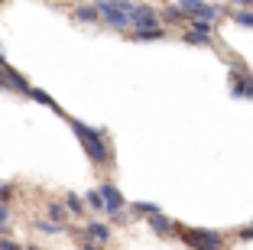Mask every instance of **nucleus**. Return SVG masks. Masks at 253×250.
<instances>
[{
	"label": "nucleus",
	"instance_id": "nucleus-1",
	"mask_svg": "<svg viewBox=\"0 0 253 250\" xmlns=\"http://www.w3.org/2000/svg\"><path fill=\"white\" fill-rule=\"evenodd\" d=\"M65 124L72 127V133L78 137L84 156H88L94 166H101V169L114 166V150H111V140H107V130L91 127V124H84V120H78V117H68V114H65Z\"/></svg>",
	"mask_w": 253,
	"mask_h": 250
},
{
	"label": "nucleus",
	"instance_id": "nucleus-8",
	"mask_svg": "<svg viewBox=\"0 0 253 250\" xmlns=\"http://www.w3.org/2000/svg\"><path fill=\"white\" fill-rule=\"evenodd\" d=\"M179 7L188 13V20H192V16H201V20H217V16H221V7L205 3V0H179Z\"/></svg>",
	"mask_w": 253,
	"mask_h": 250
},
{
	"label": "nucleus",
	"instance_id": "nucleus-24",
	"mask_svg": "<svg viewBox=\"0 0 253 250\" xmlns=\"http://www.w3.org/2000/svg\"><path fill=\"white\" fill-rule=\"evenodd\" d=\"M188 23H192L195 30H201V33H211V36H214V23H211V20H201V16H192Z\"/></svg>",
	"mask_w": 253,
	"mask_h": 250
},
{
	"label": "nucleus",
	"instance_id": "nucleus-13",
	"mask_svg": "<svg viewBox=\"0 0 253 250\" xmlns=\"http://www.w3.org/2000/svg\"><path fill=\"white\" fill-rule=\"evenodd\" d=\"M130 39H133V43H159V39H166V30H159V26H149V30H130Z\"/></svg>",
	"mask_w": 253,
	"mask_h": 250
},
{
	"label": "nucleus",
	"instance_id": "nucleus-6",
	"mask_svg": "<svg viewBox=\"0 0 253 250\" xmlns=\"http://www.w3.org/2000/svg\"><path fill=\"white\" fill-rule=\"evenodd\" d=\"M130 26L133 30H149V26H159V13L146 3H133L130 7Z\"/></svg>",
	"mask_w": 253,
	"mask_h": 250
},
{
	"label": "nucleus",
	"instance_id": "nucleus-12",
	"mask_svg": "<svg viewBox=\"0 0 253 250\" xmlns=\"http://www.w3.org/2000/svg\"><path fill=\"white\" fill-rule=\"evenodd\" d=\"M159 16H163V20H169V26H182V23H188V13L179 7V3H166Z\"/></svg>",
	"mask_w": 253,
	"mask_h": 250
},
{
	"label": "nucleus",
	"instance_id": "nucleus-9",
	"mask_svg": "<svg viewBox=\"0 0 253 250\" xmlns=\"http://www.w3.org/2000/svg\"><path fill=\"white\" fill-rule=\"evenodd\" d=\"M101 199H104V211L111 214V218H114L117 211H124V208H126L124 192H120L114 182H104V185H101Z\"/></svg>",
	"mask_w": 253,
	"mask_h": 250
},
{
	"label": "nucleus",
	"instance_id": "nucleus-23",
	"mask_svg": "<svg viewBox=\"0 0 253 250\" xmlns=\"http://www.w3.org/2000/svg\"><path fill=\"white\" fill-rule=\"evenodd\" d=\"M7 231H10V205L0 201V234H7Z\"/></svg>",
	"mask_w": 253,
	"mask_h": 250
},
{
	"label": "nucleus",
	"instance_id": "nucleus-14",
	"mask_svg": "<svg viewBox=\"0 0 253 250\" xmlns=\"http://www.w3.org/2000/svg\"><path fill=\"white\" fill-rule=\"evenodd\" d=\"M75 20L78 23H101V13H97L94 3H82V7L75 10Z\"/></svg>",
	"mask_w": 253,
	"mask_h": 250
},
{
	"label": "nucleus",
	"instance_id": "nucleus-17",
	"mask_svg": "<svg viewBox=\"0 0 253 250\" xmlns=\"http://www.w3.org/2000/svg\"><path fill=\"white\" fill-rule=\"evenodd\" d=\"M45 214H49L55 224H65V221H68V211H65L62 201H45Z\"/></svg>",
	"mask_w": 253,
	"mask_h": 250
},
{
	"label": "nucleus",
	"instance_id": "nucleus-3",
	"mask_svg": "<svg viewBox=\"0 0 253 250\" xmlns=\"http://www.w3.org/2000/svg\"><path fill=\"white\" fill-rule=\"evenodd\" d=\"M94 7L111 30H130V0H97Z\"/></svg>",
	"mask_w": 253,
	"mask_h": 250
},
{
	"label": "nucleus",
	"instance_id": "nucleus-10",
	"mask_svg": "<svg viewBox=\"0 0 253 250\" xmlns=\"http://www.w3.org/2000/svg\"><path fill=\"white\" fill-rule=\"evenodd\" d=\"M84 237H82V247H97V244H107L111 241V228H107L104 221H91L84 224Z\"/></svg>",
	"mask_w": 253,
	"mask_h": 250
},
{
	"label": "nucleus",
	"instance_id": "nucleus-4",
	"mask_svg": "<svg viewBox=\"0 0 253 250\" xmlns=\"http://www.w3.org/2000/svg\"><path fill=\"white\" fill-rule=\"evenodd\" d=\"M231 98L234 101H253V72L240 59L231 65Z\"/></svg>",
	"mask_w": 253,
	"mask_h": 250
},
{
	"label": "nucleus",
	"instance_id": "nucleus-19",
	"mask_svg": "<svg viewBox=\"0 0 253 250\" xmlns=\"http://www.w3.org/2000/svg\"><path fill=\"white\" fill-rule=\"evenodd\" d=\"M84 199V208H94V211H104V199H101V189H88L82 195Z\"/></svg>",
	"mask_w": 253,
	"mask_h": 250
},
{
	"label": "nucleus",
	"instance_id": "nucleus-15",
	"mask_svg": "<svg viewBox=\"0 0 253 250\" xmlns=\"http://www.w3.org/2000/svg\"><path fill=\"white\" fill-rule=\"evenodd\" d=\"M182 43H185V46H208L211 43V33H201V30H195V26H192V30L182 33Z\"/></svg>",
	"mask_w": 253,
	"mask_h": 250
},
{
	"label": "nucleus",
	"instance_id": "nucleus-11",
	"mask_svg": "<svg viewBox=\"0 0 253 250\" xmlns=\"http://www.w3.org/2000/svg\"><path fill=\"white\" fill-rule=\"evenodd\" d=\"M26 98H33L36 104H42V107H49L52 114H59V117H65V110L59 107V101H55V98L49 95V91H42V88H30V95H26Z\"/></svg>",
	"mask_w": 253,
	"mask_h": 250
},
{
	"label": "nucleus",
	"instance_id": "nucleus-21",
	"mask_svg": "<svg viewBox=\"0 0 253 250\" xmlns=\"http://www.w3.org/2000/svg\"><path fill=\"white\" fill-rule=\"evenodd\" d=\"M231 20L237 23V26H247V30H253V10H250V7H240L237 13H231Z\"/></svg>",
	"mask_w": 253,
	"mask_h": 250
},
{
	"label": "nucleus",
	"instance_id": "nucleus-2",
	"mask_svg": "<svg viewBox=\"0 0 253 250\" xmlns=\"http://www.w3.org/2000/svg\"><path fill=\"white\" fill-rule=\"evenodd\" d=\"M179 241L185 244V247H195V250H217V247L227 244V237L211 231V228H185V224H182Z\"/></svg>",
	"mask_w": 253,
	"mask_h": 250
},
{
	"label": "nucleus",
	"instance_id": "nucleus-27",
	"mask_svg": "<svg viewBox=\"0 0 253 250\" xmlns=\"http://www.w3.org/2000/svg\"><path fill=\"white\" fill-rule=\"evenodd\" d=\"M231 3H237V7H253V0H231Z\"/></svg>",
	"mask_w": 253,
	"mask_h": 250
},
{
	"label": "nucleus",
	"instance_id": "nucleus-25",
	"mask_svg": "<svg viewBox=\"0 0 253 250\" xmlns=\"http://www.w3.org/2000/svg\"><path fill=\"white\" fill-rule=\"evenodd\" d=\"M20 247H23L20 241H13V237H3V234H0V250H20Z\"/></svg>",
	"mask_w": 253,
	"mask_h": 250
},
{
	"label": "nucleus",
	"instance_id": "nucleus-20",
	"mask_svg": "<svg viewBox=\"0 0 253 250\" xmlns=\"http://www.w3.org/2000/svg\"><path fill=\"white\" fill-rule=\"evenodd\" d=\"M126 205H130V211H133V214H140V218H146V214L159 211L156 201H126Z\"/></svg>",
	"mask_w": 253,
	"mask_h": 250
},
{
	"label": "nucleus",
	"instance_id": "nucleus-26",
	"mask_svg": "<svg viewBox=\"0 0 253 250\" xmlns=\"http://www.w3.org/2000/svg\"><path fill=\"white\" fill-rule=\"evenodd\" d=\"M237 241H253V228H240L237 231Z\"/></svg>",
	"mask_w": 253,
	"mask_h": 250
},
{
	"label": "nucleus",
	"instance_id": "nucleus-7",
	"mask_svg": "<svg viewBox=\"0 0 253 250\" xmlns=\"http://www.w3.org/2000/svg\"><path fill=\"white\" fill-rule=\"evenodd\" d=\"M146 224H149L153 231H156L159 237H179V231H182V224H179V221L166 218L163 211H153V214H146Z\"/></svg>",
	"mask_w": 253,
	"mask_h": 250
},
{
	"label": "nucleus",
	"instance_id": "nucleus-5",
	"mask_svg": "<svg viewBox=\"0 0 253 250\" xmlns=\"http://www.w3.org/2000/svg\"><path fill=\"white\" fill-rule=\"evenodd\" d=\"M0 88L3 91H10V95H30V81H26V75L23 72H16L13 65H10V62H0Z\"/></svg>",
	"mask_w": 253,
	"mask_h": 250
},
{
	"label": "nucleus",
	"instance_id": "nucleus-28",
	"mask_svg": "<svg viewBox=\"0 0 253 250\" xmlns=\"http://www.w3.org/2000/svg\"><path fill=\"white\" fill-rule=\"evenodd\" d=\"M0 62H7V55H3V49H0Z\"/></svg>",
	"mask_w": 253,
	"mask_h": 250
},
{
	"label": "nucleus",
	"instance_id": "nucleus-22",
	"mask_svg": "<svg viewBox=\"0 0 253 250\" xmlns=\"http://www.w3.org/2000/svg\"><path fill=\"white\" fill-rule=\"evenodd\" d=\"M13 199H16V185L13 182H0V201L13 205Z\"/></svg>",
	"mask_w": 253,
	"mask_h": 250
},
{
	"label": "nucleus",
	"instance_id": "nucleus-18",
	"mask_svg": "<svg viewBox=\"0 0 253 250\" xmlns=\"http://www.w3.org/2000/svg\"><path fill=\"white\" fill-rule=\"evenodd\" d=\"M33 228H36L39 234H62V231H65V224H55L52 218H39Z\"/></svg>",
	"mask_w": 253,
	"mask_h": 250
},
{
	"label": "nucleus",
	"instance_id": "nucleus-16",
	"mask_svg": "<svg viewBox=\"0 0 253 250\" xmlns=\"http://www.w3.org/2000/svg\"><path fill=\"white\" fill-rule=\"evenodd\" d=\"M62 205H65V211H68V214H78V218H82V214H84V199H82V195H78V192H68V195H65V201H62Z\"/></svg>",
	"mask_w": 253,
	"mask_h": 250
}]
</instances>
